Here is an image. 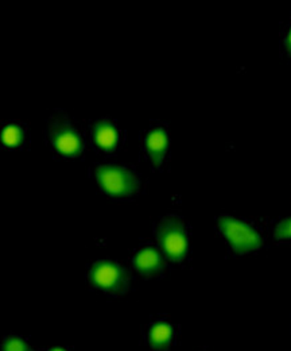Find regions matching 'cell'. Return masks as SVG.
Returning <instances> with one entry per match:
<instances>
[{
    "label": "cell",
    "instance_id": "6da1fadb",
    "mask_svg": "<svg viewBox=\"0 0 291 351\" xmlns=\"http://www.w3.org/2000/svg\"><path fill=\"white\" fill-rule=\"evenodd\" d=\"M45 142L55 158L77 160L85 150L80 125L65 110H54L46 119Z\"/></svg>",
    "mask_w": 291,
    "mask_h": 351
},
{
    "label": "cell",
    "instance_id": "7a4b0ae2",
    "mask_svg": "<svg viewBox=\"0 0 291 351\" xmlns=\"http://www.w3.org/2000/svg\"><path fill=\"white\" fill-rule=\"evenodd\" d=\"M93 176L100 191L114 199H132L143 191V177L129 165L97 164L93 167Z\"/></svg>",
    "mask_w": 291,
    "mask_h": 351
},
{
    "label": "cell",
    "instance_id": "3957f363",
    "mask_svg": "<svg viewBox=\"0 0 291 351\" xmlns=\"http://www.w3.org/2000/svg\"><path fill=\"white\" fill-rule=\"evenodd\" d=\"M154 237L167 261L181 265L189 256L190 228L177 215L162 217L154 224Z\"/></svg>",
    "mask_w": 291,
    "mask_h": 351
},
{
    "label": "cell",
    "instance_id": "277c9868",
    "mask_svg": "<svg viewBox=\"0 0 291 351\" xmlns=\"http://www.w3.org/2000/svg\"><path fill=\"white\" fill-rule=\"evenodd\" d=\"M90 288L112 298L125 296L131 291V274L121 263L99 260L89 265L86 274Z\"/></svg>",
    "mask_w": 291,
    "mask_h": 351
},
{
    "label": "cell",
    "instance_id": "5b68a950",
    "mask_svg": "<svg viewBox=\"0 0 291 351\" xmlns=\"http://www.w3.org/2000/svg\"><path fill=\"white\" fill-rule=\"evenodd\" d=\"M217 227L223 238L236 254H249L262 246V238L257 231L242 220L221 215L217 218Z\"/></svg>",
    "mask_w": 291,
    "mask_h": 351
},
{
    "label": "cell",
    "instance_id": "8992f818",
    "mask_svg": "<svg viewBox=\"0 0 291 351\" xmlns=\"http://www.w3.org/2000/svg\"><path fill=\"white\" fill-rule=\"evenodd\" d=\"M142 154L154 171L162 172L170 154V139L166 123L155 122L142 132Z\"/></svg>",
    "mask_w": 291,
    "mask_h": 351
},
{
    "label": "cell",
    "instance_id": "52a82bcc",
    "mask_svg": "<svg viewBox=\"0 0 291 351\" xmlns=\"http://www.w3.org/2000/svg\"><path fill=\"white\" fill-rule=\"evenodd\" d=\"M90 143L97 153H116L125 143V132L110 118H100L90 123Z\"/></svg>",
    "mask_w": 291,
    "mask_h": 351
},
{
    "label": "cell",
    "instance_id": "ba28073f",
    "mask_svg": "<svg viewBox=\"0 0 291 351\" xmlns=\"http://www.w3.org/2000/svg\"><path fill=\"white\" fill-rule=\"evenodd\" d=\"M134 269L144 278H160L166 269V258L160 247L153 245L140 246L132 257Z\"/></svg>",
    "mask_w": 291,
    "mask_h": 351
},
{
    "label": "cell",
    "instance_id": "9c48e42d",
    "mask_svg": "<svg viewBox=\"0 0 291 351\" xmlns=\"http://www.w3.org/2000/svg\"><path fill=\"white\" fill-rule=\"evenodd\" d=\"M31 143L30 129L23 122L7 121L0 123V147L5 150H26Z\"/></svg>",
    "mask_w": 291,
    "mask_h": 351
},
{
    "label": "cell",
    "instance_id": "30bf717a",
    "mask_svg": "<svg viewBox=\"0 0 291 351\" xmlns=\"http://www.w3.org/2000/svg\"><path fill=\"white\" fill-rule=\"evenodd\" d=\"M144 341L151 351L170 350L175 343V330L167 320H153L144 330Z\"/></svg>",
    "mask_w": 291,
    "mask_h": 351
},
{
    "label": "cell",
    "instance_id": "8fae6325",
    "mask_svg": "<svg viewBox=\"0 0 291 351\" xmlns=\"http://www.w3.org/2000/svg\"><path fill=\"white\" fill-rule=\"evenodd\" d=\"M0 351H31V349L22 337L8 335L1 339Z\"/></svg>",
    "mask_w": 291,
    "mask_h": 351
},
{
    "label": "cell",
    "instance_id": "7c38bea8",
    "mask_svg": "<svg viewBox=\"0 0 291 351\" xmlns=\"http://www.w3.org/2000/svg\"><path fill=\"white\" fill-rule=\"evenodd\" d=\"M274 237L277 239H291V218H286L278 223L274 230Z\"/></svg>",
    "mask_w": 291,
    "mask_h": 351
},
{
    "label": "cell",
    "instance_id": "4fadbf2b",
    "mask_svg": "<svg viewBox=\"0 0 291 351\" xmlns=\"http://www.w3.org/2000/svg\"><path fill=\"white\" fill-rule=\"evenodd\" d=\"M281 47H282V51L288 57H291V19L288 22L286 27L282 30V34H281Z\"/></svg>",
    "mask_w": 291,
    "mask_h": 351
},
{
    "label": "cell",
    "instance_id": "5bb4252c",
    "mask_svg": "<svg viewBox=\"0 0 291 351\" xmlns=\"http://www.w3.org/2000/svg\"><path fill=\"white\" fill-rule=\"evenodd\" d=\"M43 351H68L66 349H61V348H57V349H49V350Z\"/></svg>",
    "mask_w": 291,
    "mask_h": 351
}]
</instances>
